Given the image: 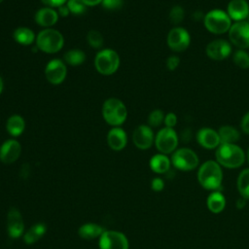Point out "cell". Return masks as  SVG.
I'll use <instances>...</instances> for the list:
<instances>
[{"instance_id":"cell-34","label":"cell","mask_w":249,"mask_h":249,"mask_svg":"<svg viewBox=\"0 0 249 249\" xmlns=\"http://www.w3.org/2000/svg\"><path fill=\"white\" fill-rule=\"evenodd\" d=\"M71 14L82 15L86 12L87 6L83 3L82 0H67L66 3Z\"/></svg>"},{"instance_id":"cell-6","label":"cell","mask_w":249,"mask_h":249,"mask_svg":"<svg viewBox=\"0 0 249 249\" xmlns=\"http://www.w3.org/2000/svg\"><path fill=\"white\" fill-rule=\"evenodd\" d=\"M120 66V56L117 52L111 49L99 51L94 57V67L102 75L114 74Z\"/></svg>"},{"instance_id":"cell-33","label":"cell","mask_w":249,"mask_h":249,"mask_svg":"<svg viewBox=\"0 0 249 249\" xmlns=\"http://www.w3.org/2000/svg\"><path fill=\"white\" fill-rule=\"evenodd\" d=\"M185 17L184 9L181 6H174L169 12V20L173 24H178L183 21Z\"/></svg>"},{"instance_id":"cell-39","label":"cell","mask_w":249,"mask_h":249,"mask_svg":"<svg viewBox=\"0 0 249 249\" xmlns=\"http://www.w3.org/2000/svg\"><path fill=\"white\" fill-rule=\"evenodd\" d=\"M240 128L244 133L249 134V111L242 117L240 121Z\"/></svg>"},{"instance_id":"cell-30","label":"cell","mask_w":249,"mask_h":249,"mask_svg":"<svg viewBox=\"0 0 249 249\" xmlns=\"http://www.w3.org/2000/svg\"><path fill=\"white\" fill-rule=\"evenodd\" d=\"M233 63L240 69L249 68V53L246 50L237 49L232 53Z\"/></svg>"},{"instance_id":"cell-25","label":"cell","mask_w":249,"mask_h":249,"mask_svg":"<svg viewBox=\"0 0 249 249\" xmlns=\"http://www.w3.org/2000/svg\"><path fill=\"white\" fill-rule=\"evenodd\" d=\"M6 128L10 135L18 137L23 132L25 128V122L21 116L13 115L7 120Z\"/></svg>"},{"instance_id":"cell-12","label":"cell","mask_w":249,"mask_h":249,"mask_svg":"<svg viewBox=\"0 0 249 249\" xmlns=\"http://www.w3.org/2000/svg\"><path fill=\"white\" fill-rule=\"evenodd\" d=\"M205 53L210 59L221 61L231 54L232 45L228 40L215 39L207 44Z\"/></svg>"},{"instance_id":"cell-26","label":"cell","mask_w":249,"mask_h":249,"mask_svg":"<svg viewBox=\"0 0 249 249\" xmlns=\"http://www.w3.org/2000/svg\"><path fill=\"white\" fill-rule=\"evenodd\" d=\"M47 231V227L44 223H38L33 225L23 234V240L26 244H33L38 241Z\"/></svg>"},{"instance_id":"cell-32","label":"cell","mask_w":249,"mask_h":249,"mask_svg":"<svg viewBox=\"0 0 249 249\" xmlns=\"http://www.w3.org/2000/svg\"><path fill=\"white\" fill-rule=\"evenodd\" d=\"M87 41L92 48L99 49L103 45V36L97 30H90L87 35Z\"/></svg>"},{"instance_id":"cell-22","label":"cell","mask_w":249,"mask_h":249,"mask_svg":"<svg viewBox=\"0 0 249 249\" xmlns=\"http://www.w3.org/2000/svg\"><path fill=\"white\" fill-rule=\"evenodd\" d=\"M150 168L158 174H163L169 171L170 165H171V160L170 159L164 155V154H157L153 156L149 161Z\"/></svg>"},{"instance_id":"cell-43","label":"cell","mask_w":249,"mask_h":249,"mask_svg":"<svg viewBox=\"0 0 249 249\" xmlns=\"http://www.w3.org/2000/svg\"><path fill=\"white\" fill-rule=\"evenodd\" d=\"M3 87H4L3 80H2V78L0 77V94H1V92H2V90H3Z\"/></svg>"},{"instance_id":"cell-18","label":"cell","mask_w":249,"mask_h":249,"mask_svg":"<svg viewBox=\"0 0 249 249\" xmlns=\"http://www.w3.org/2000/svg\"><path fill=\"white\" fill-rule=\"evenodd\" d=\"M227 13L231 20H246L249 17V4L246 0H231L227 7Z\"/></svg>"},{"instance_id":"cell-19","label":"cell","mask_w":249,"mask_h":249,"mask_svg":"<svg viewBox=\"0 0 249 249\" xmlns=\"http://www.w3.org/2000/svg\"><path fill=\"white\" fill-rule=\"evenodd\" d=\"M127 142V136L125 131L120 126L111 128L107 134V143L109 147L114 151L123 150Z\"/></svg>"},{"instance_id":"cell-13","label":"cell","mask_w":249,"mask_h":249,"mask_svg":"<svg viewBox=\"0 0 249 249\" xmlns=\"http://www.w3.org/2000/svg\"><path fill=\"white\" fill-rule=\"evenodd\" d=\"M66 74L67 68L65 63L58 58H54L49 61L45 68L46 79L53 85L61 84L66 78Z\"/></svg>"},{"instance_id":"cell-42","label":"cell","mask_w":249,"mask_h":249,"mask_svg":"<svg viewBox=\"0 0 249 249\" xmlns=\"http://www.w3.org/2000/svg\"><path fill=\"white\" fill-rule=\"evenodd\" d=\"M82 1L86 6H89V7H93L102 3V0H82Z\"/></svg>"},{"instance_id":"cell-35","label":"cell","mask_w":249,"mask_h":249,"mask_svg":"<svg viewBox=\"0 0 249 249\" xmlns=\"http://www.w3.org/2000/svg\"><path fill=\"white\" fill-rule=\"evenodd\" d=\"M101 4L106 10L114 11L120 9L123 6L124 0H102Z\"/></svg>"},{"instance_id":"cell-36","label":"cell","mask_w":249,"mask_h":249,"mask_svg":"<svg viewBox=\"0 0 249 249\" xmlns=\"http://www.w3.org/2000/svg\"><path fill=\"white\" fill-rule=\"evenodd\" d=\"M164 124L166 127H170V128H173L176 124H177V116L172 113V112H169L167 113L165 116H164V121H163Z\"/></svg>"},{"instance_id":"cell-14","label":"cell","mask_w":249,"mask_h":249,"mask_svg":"<svg viewBox=\"0 0 249 249\" xmlns=\"http://www.w3.org/2000/svg\"><path fill=\"white\" fill-rule=\"evenodd\" d=\"M133 144L140 150L149 149L155 142V135L151 126L141 124L137 126L132 134Z\"/></svg>"},{"instance_id":"cell-10","label":"cell","mask_w":249,"mask_h":249,"mask_svg":"<svg viewBox=\"0 0 249 249\" xmlns=\"http://www.w3.org/2000/svg\"><path fill=\"white\" fill-rule=\"evenodd\" d=\"M166 42L171 51L174 53H182L189 48L191 44V36L189 31L185 28L176 26L169 30Z\"/></svg>"},{"instance_id":"cell-2","label":"cell","mask_w":249,"mask_h":249,"mask_svg":"<svg viewBox=\"0 0 249 249\" xmlns=\"http://www.w3.org/2000/svg\"><path fill=\"white\" fill-rule=\"evenodd\" d=\"M216 161L226 168H238L245 160L244 151L236 144H220L215 151Z\"/></svg>"},{"instance_id":"cell-37","label":"cell","mask_w":249,"mask_h":249,"mask_svg":"<svg viewBox=\"0 0 249 249\" xmlns=\"http://www.w3.org/2000/svg\"><path fill=\"white\" fill-rule=\"evenodd\" d=\"M180 64V58L177 55H170L166 59V67L168 70L173 71L175 70Z\"/></svg>"},{"instance_id":"cell-29","label":"cell","mask_w":249,"mask_h":249,"mask_svg":"<svg viewBox=\"0 0 249 249\" xmlns=\"http://www.w3.org/2000/svg\"><path fill=\"white\" fill-rule=\"evenodd\" d=\"M63 58L68 65L78 66L86 60V53L79 49H73V50L67 51L64 53Z\"/></svg>"},{"instance_id":"cell-44","label":"cell","mask_w":249,"mask_h":249,"mask_svg":"<svg viewBox=\"0 0 249 249\" xmlns=\"http://www.w3.org/2000/svg\"><path fill=\"white\" fill-rule=\"evenodd\" d=\"M246 159H247V161H248V163H249V149H248V151H247V155H246Z\"/></svg>"},{"instance_id":"cell-24","label":"cell","mask_w":249,"mask_h":249,"mask_svg":"<svg viewBox=\"0 0 249 249\" xmlns=\"http://www.w3.org/2000/svg\"><path fill=\"white\" fill-rule=\"evenodd\" d=\"M221 144H235L239 138L240 133L237 128L232 125H222L218 130Z\"/></svg>"},{"instance_id":"cell-40","label":"cell","mask_w":249,"mask_h":249,"mask_svg":"<svg viewBox=\"0 0 249 249\" xmlns=\"http://www.w3.org/2000/svg\"><path fill=\"white\" fill-rule=\"evenodd\" d=\"M41 1L43 4H45L50 8H54V7L58 8L67 2V0H41Z\"/></svg>"},{"instance_id":"cell-11","label":"cell","mask_w":249,"mask_h":249,"mask_svg":"<svg viewBox=\"0 0 249 249\" xmlns=\"http://www.w3.org/2000/svg\"><path fill=\"white\" fill-rule=\"evenodd\" d=\"M100 249H128L127 237L118 231H104L99 237Z\"/></svg>"},{"instance_id":"cell-45","label":"cell","mask_w":249,"mask_h":249,"mask_svg":"<svg viewBox=\"0 0 249 249\" xmlns=\"http://www.w3.org/2000/svg\"><path fill=\"white\" fill-rule=\"evenodd\" d=\"M1 2H3V0H0V3H1Z\"/></svg>"},{"instance_id":"cell-3","label":"cell","mask_w":249,"mask_h":249,"mask_svg":"<svg viewBox=\"0 0 249 249\" xmlns=\"http://www.w3.org/2000/svg\"><path fill=\"white\" fill-rule=\"evenodd\" d=\"M102 116L108 124L115 127L124 123L127 117V110L123 101L111 97L105 100L102 105Z\"/></svg>"},{"instance_id":"cell-9","label":"cell","mask_w":249,"mask_h":249,"mask_svg":"<svg viewBox=\"0 0 249 249\" xmlns=\"http://www.w3.org/2000/svg\"><path fill=\"white\" fill-rule=\"evenodd\" d=\"M228 33L231 45L240 50L249 49V21H234Z\"/></svg>"},{"instance_id":"cell-31","label":"cell","mask_w":249,"mask_h":249,"mask_svg":"<svg viewBox=\"0 0 249 249\" xmlns=\"http://www.w3.org/2000/svg\"><path fill=\"white\" fill-rule=\"evenodd\" d=\"M164 114L161 110L156 109L153 110L148 116V125L151 127L160 126L164 121Z\"/></svg>"},{"instance_id":"cell-1","label":"cell","mask_w":249,"mask_h":249,"mask_svg":"<svg viewBox=\"0 0 249 249\" xmlns=\"http://www.w3.org/2000/svg\"><path fill=\"white\" fill-rule=\"evenodd\" d=\"M197 181L208 191H219L223 182L222 166L216 160H206L198 168Z\"/></svg>"},{"instance_id":"cell-4","label":"cell","mask_w":249,"mask_h":249,"mask_svg":"<svg viewBox=\"0 0 249 249\" xmlns=\"http://www.w3.org/2000/svg\"><path fill=\"white\" fill-rule=\"evenodd\" d=\"M228 13L221 9H213L203 17L205 28L213 34H224L229 32L232 22Z\"/></svg>"},{"instance_id":"cell-5","label":"cell","mask_w":249,"mask_h":249,"mask_svg":"<svg viewBox=\"0 0 249 249\" xmlns=\"http://www.w3.org/2000/svg\"><path fill=\"white\" fill-rule=\"evenodd\" d=\"M64 44L62 34L55 29L46 28L40 31L36 37L37 48L47 53H55L60 51Z\"/></svg>"},{"instance_id":"cell-23","label":"cell","mask_w":249,"mask_h":249,"mask_svg":"<svg viewBox=\"0 0 249 249\" xmlns=\"http://www.w3.org/2000/svg\"><path fill=\"white\" fill-rule=\"evenodd\" d=\"M104 231H105L104 228L98 224L86 223L79 228L78 233L82 238L90 240L97 237L99 238L100 235L104 232Z\"/></svg>"},{"instance_id":"cell-8","label":"cell","mask_w":249,"mask_h":249,"mask_svg":"<svg viewBox=\"0 0 249 249\" xmlns=\"http://www.w3.org/2000/svg\"><path fill=\"white\" fill-rule=\"evenodd\" d=\"M179 138L176 131L170 127H163L158 131L155 136V145L161 154H172L178 146Z\"/></svg>"},{"instance_id":"cell-15","label":"cell","mask_w":249,"mask_h":249,"mask_svg":"<svg viewBox=\"0 0 249 249\" xmlns=\"http://www.w3.org/2000/svg\"><path fill=\"white\" fill-rule=\"evenodd\" d=\"M7 230L11 238H18L24 234V223L20 212L16 208H11L7 215Z\"/></svg>"},{"instance_id":"cell-7","label":"cell","mask_w":249,"mask_h":249,"mask_svg":"<svg viewBox=\"0 0 249 249\" xmlns=\"http://www.w3.org/2000/svg\"><path fill=\"white\" fill-rule=\"evenodd\" d=\"M171 164L178 170L191 171L198 166L199 159L195 151L190 148L176 149L171 156Z\"/></svg>"},{"instance_id":"cell-38","label":"cell","mask_w":249,"mask_h":249,"mask_svg":"<svg viewBox=\"0 0 249 249\" xmlns=\"http://www.w3.org/2000/svg\"><path fill=\"white\" fill-rule=\"evenodd\" d=\"M151 188H152V190L155 191V192H160V191H162L163 188H164V182H163V180H162L161 178H160V177L154 178V179L152 180V182H151Z\"/></svg>"},{"instance_id":"cell-21","label":"cell","mask_w":249,"mask_h":249,"mask_svg":"<svg viewBox=\"0 0 249 249\" xmlns=\"http://www.w3.org/2000/svg\"><path fill=\"white\" fill-rule=\"evenodd\" d=\"M226 197L220 191L212 192L206 199V205L210 212L219 214L224 211L226 207Z\"/></svg>"},{"instance_id":"cell-16","label":"cell","mask_w":249,"mask_h":249,"mask_svg":"<svg viewBox=\"0 0 249 249\" xmlns=\"http://www.w3.org/2000/svg\"><path fill=\"white\" fill-rule=\"evenodd\" d=\"M21 146L15 139L6 140L0 147V160L3 163L10 164L15 162L20 156Z\"/></svg>"},{"instance_id":"cell-27","label":"cell","mask_w":249,"mask_h":249,"mask_svg":"<svg viewBox=\"0 0 249 249\" xmlns=\"http://www.w3.org/2000/svg\"><path fill=\"white\" fill-rule=\"evenodd\" d=\"M13 37L15 39V41L20 45L23 46H28L31 45L34 40H35V34L34 32L28 28V27H18L14 33H13Z\"/></svg>"},{"instance_id":"cell-41","label":"cell","mask_w":249,"mask_h":249,"mask_svg":"<svg viewBox=\"0 0 249 249\" xmlns=\"http://www.w3.org/2000/svg\"><path fill=\"white\" fill-rule=\"evenodd\" d=\"M69 14H70V11L66 4L58 7V15H60L61 17H67Z\"/></svg>"},{"instance_id":"cell-28","label":"cell","mask_w":249,"mask_h":249,"mask_svg":"<svg viewBox=\"0 0 249 249\" xmlns=\"http://www.w3.org/2000/svg\"><path fill=\"white\" fill-rule=\"evenodd\" d=\"M236 186L240 196L249 199V168L243 169L238 174Z\"/></svg>"},{"instance_id":"cell-20","label":"cell","mask_w":249,"mask_h":249,"mask_svg":"<svg viewBox=\"0 0 249 249\" xmlns=\"http://www.w3.org/2000/svg\"><path fill=\"white\" fill-rule=\"evenodd\" d=\"M35 21L43 27H51L54 25L58 19V14L55 10L50 7L39 9L35 14Z\"/></svg>"},{"instance_id":"cell-17","label":"cell","mask_w":249,"mask_h":249,"mask_svg":"<svg viewBox=\"0 0 249 249\" xmlns=\"http://www.w3.org/2000/svg\"><path fill=\"white\" fill-rule=\"evenodd\" d=\"M197 143L204 149H217L221 144L218 131L211 127H202L196 133Z\"/></svg>"}]
</instances>
